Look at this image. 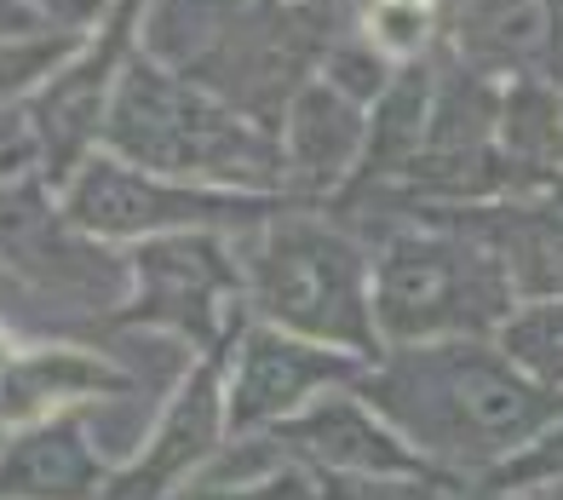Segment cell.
<instances>
[{
	"label": "cell",
	"instance_id": "1",
	"mask_svg": "<svg viewBox=\"0 0 563 500\" xmlns=\"http://www.w3.org/2000/svg\"><path fill=\"white\" fill-rule=\"evenodd\" d=\"M356 386L426 466L477 471V484L563 420V391L529 380L489 340L408 345Z\"/></svg>",
	"mask_w": 563,
	"mask_h": 500
},
{
	"label": "cell",
	"instance_id": "2",
	"mask_svg": "<svg viewBox=\"0 0 563 500\" xmlns=\"http://www.w3.org/2000/svg\"><path fill=\"white\" fill-rule=\"evenodd\" d=\"M518 316V288L477 236H397L374 270V322L402 345L489 340Z\"/></svg>",
	"mask_w": 563,
	"mask_h": 500
},
{
	"label": "cell",
	"instance_id": "3",
	"mask_svg": "<svg viewBox=\"0 0 563 500\" xmlns=\"http://www.w3.org/2000/svg\"><path fill=\"white\" fill-rule=\"evenodd\" d=\"M260 311L299 340H334L356 357H379L374 311L363 299V254L317 219H276L253 265Z\"/></svg>",
	"mask_w": 563,
	"mask_h": 500
},
{
	"label": "cell",
	"instance_id": "4",
	"mask_svg": "<svg viewBox=\"0 0 563 500\" xmlns=\"http://www.w3.org/2000/svg\"><path fill=\"white\" fill-rule=\"evenodd\" d=\"M115 149L162 173H219V179H276L282 156L224 115L213 98L190 92L173 75H156L150 64H133L115 92Z\"/></svg>",
	"mask_w": 563,
	"mask_h": 500
},
{
	"label": "cell",
	"instance_id": "5",
	"mask_svg": "<svg viewBox=\"0 0 563 500\" xmlns=\"http://www.w3.org/2000/svg\"><path fill=\"white\" fill-rule=\"evenodd\" d=\"M368 363L345 352H322L305 345L288 329H265L242 340V357L224 380V426L236 437H260L282 420H294L317 403L328 386L363 380Z\"/></svg>",
	"mask_w": 563,
	"mask_h": 500
},
{
	"label": "cell",
	"instance_id": "6",
	"mask_svg": "<svg viewBox=\"0 0 563 500\" xmlns=\"http://www.w3.org/2000/svg\"><path fill=\"white\" fill-rule=\"evenodd\" d=\"M299 471H374V478H438L408 437L363 397H317L305 414L265 432Z\"/></svg>",
	"mask_w": 563,
	"mask_h": 500
},
{
	"label": "cell",
	"instance_id": "7",
	"mask_svg": "<svg viewBox=\"0 0 563 500\" xmlns=\"http://www.w3.org/2000/svg\"><path fill=\"white\" fill-rule=\"evenodd\" d=\"M260 202L242 196H201L185 185H162L139 167L92 162L81 167V185L69 196V224L92 236H139V231H178V224H208V219H260Z\"/></svg>",
	"mask_w": 563,
	"mask_h": 500
},
{
	"label": "cell",
	"instance_id": "8",
	"mask_svg": "<svg viewBox=\"0 0 563 500\" xmlns=\"http://www.w3.org/2000/svg\"><path fill=\"white\" fill-rule=\"evenodd\" d=\"M219 432H224V386H219V357H208L178 386L150 443L110 478L104 500H167L196 466L219 455Z\"/></svg>",
	"mask_w": 563,
	"mask_h": 500
},
{
	"label": "cell",
	"instance_id": "9",
	"mask_svg": "<svg viewBox=\"0 0 563 500\" xmlns=\"http://www.w3.org/2000/svg\"><path fill=\"white\" fill-rule=\"evenodd\" d=\"M110 478L115 471L75 414L41 420L0 448V500H92L110 489Z\"/></svg>",
	"mask_w": 563,
	"mask_h": 500
},
{
	"label": "cell",
	"instance_id": "10",
	"mask_svg": "<svg viewBox=\"0 0 563 500\" xmlns=\"http://www.w3.org/2000/svg\"><path fill=\"white\" fill-rule=\"evenodd\" d=\"M144 270V299H139V322H173V329H190L196 340L219 345L224 329L213 322V293L230 288V265L208 236H167L150 242L139 254Z\"/></svg>",
	"mask_w": 563,
	"mask_h": 500
},
{
	"label": "cell",
	"instance_id": "11",
	"mask_svg": "<svg viewBox=\"0 0 563 500\" xmlns=\"http://www.w3.org/2000/svg\"><path fill=\"white\" fill-rule=\"evenodd\" d=\"M460 35L483 69L495 64L563 92V0H477Z\"/></svg>",
	"mask_w": 563,
	"mask_h": 500
},
{
	"label": "cell",
	"instance_id": "12",
	"mask_svg": "<svg viewBox=\"0 0 563 500\" xmlns=\"http://www.w3.org/2000/svg\"><path fill=\"white\" fill-rule=\"evenodd\" d=\"M0 254L18 270H30L35 282H58V288H81V293H104L115 282L110 259L87 254L75 242V224H64L35 185H12L0 190Z\"/></svg>",
	"mask_w": 563,
	"mask_h": 500
},
{
	"label": "cell",
	"instance_id": "13",
	"mask_svg": "<svg viewBox=\"0 0 563 500\" xmlns=\"http://www.w3.org/2000/svg\"><path fill=\"white\" fill-rule=\"evenodd\" d=\"M126 380L110 368H98L92 357L69 352H41L30 363H12V374L0 380V414H41L46 403H69L87 391H121Z\"/></svg>",
	"mask_w": 563,
	"mask_h": 500
},
{
	"label": "cell",
	"instance_id": "14",
	"mask_svg": "<svg viewBox=\"0 0 563 500\" xmlns=\"http://www.w3.org/2000/svg\"><path fill=\"white\" fill-rule=\"evenodd\" d=\"M299 167H305V179L311 185H328L334 173L351 162V149L356 138H363V127H356V110L345 104L340 92H328V87H311L299 98Z\"/></svg>",
	"mask_w": 563,
	"mask_h": 500
},
{
	"label": "cell",
	"instance_id": "15",
	"mask_svg": "<svg viewBox=\"0 0 563 500\" xmlns=\"http://www.w3.org/2000/svg\"><path fill=\"white\" fill-rule=\"evenodd\" d=\"M495 345L529 374V380L563 391V299L558 305H523L495 334Z\"/></svg>",
	"mask_w": 563,
	"mask_h": 500
},
{
	"label": "cell",
	"instance_id": "16",
	"mask_svg": "<svg viewBox=\"0 0 563 500\" xmlns=\"http://www.w3.org/2000/svg\"><path fill=\"white\" fill-rule=\"evenodd\" d=\"M311 500H449L443 478H374V471H305Z\"/></svg>",
	"mask_w": 563,
	"mask_h": 500
},
{
	"label": "cell",
	"instance_id": "17",
	"mask_svg": "<svg viewBox=\"0 0 563 500\" xmlns=\"http://www.w3.org/2000/svg\"><path fill=\"white\" fill-rule=\"evenodd\" d=\"M426 110V75L420 69H408L402 75V87L397 98H386V115H379V133H374V156L368 167H391L397 156H408V149L420 144V115Z\"/></svg>",
	"mask_w": 563,
	"mask_h": 500
},
{
	"label": "cell",
	"instance_id": "18",
	"mask_svg": "<svg viewBox=\"0 0 563 500\" xmlns=\"http://www.w3.org/2000/svg\"><path fill=\"white\" fill-rule=\"evenodd\" d=\"M483 489H506V495H534V489H563V420L534 437L523 455H511L500 471L483 478Z\"/></svg>",
	"mask_w": 563,
	"mask_h": 500
},
{
	"label": "cell",
	"instance_id": "19",
	"mask_svg": "<svg viewBox=\"0 0 563 500\" xmlns=\"http://www.w3.org/2000/svg\"><path fill=\"white\" fill-rule=\"evenodd\" d=\"M196 500H311V478L282 471V478H265V484H208Z\"/></svg>",
	"mask_w": 563,
	"mask_h": 500
},
{
	"label": "cell",
	"instance_id": "20",
	"mask_svg": "<svg viewBox=\"0 0 563 500\" xmlns=\"http://www.w3.org/2000/svg\"><path fill=\"white\" fill-rule=\"evenodd\" d=\"M64 53V46H12V53H0V92H12L18 81H35V69H46Z\"/></svg>",
	"mask_w": 563,
	"mask_h": 500
},
{
	"label": "cell",
	"instance_id": "21",
	"mask_svg": "<svg viewBox=\"0 0 563 500\" xmlns=\"http://www.w3.org/2000/svg\"><path fill=\"white\" fill-rule=\"evenodd\" d=\"M449 500H563V489H534V495H506V489H460V495H449Z\"/></svg>",
	"mask_w": 563,
	"mask_h": 500
},
{
	"label": "cell",
	"instance_id": "22",
	"mask_svg": "<svg viewBox=\"0 0 563 500\" xmlns=\"http://www.w3.org/2000/svg\"><path fill=\"white\" fill-rule=\"evenodd\" d=\"M552 202H558V208H563V190H552Z\"/></svg>",
	"mask_w": 563,
	"mask_h": 500
}]
</instances>
